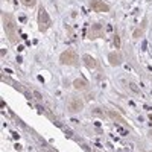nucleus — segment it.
Masks as SVG:
<instances>
[{"instance_id": "1", "label": "nucleus", "mask_w": 152, "mask_h": 152, "mask_svg": "<svg viewBox=\"0 0 152 152\" xmlns=\"http://www.w3.org/2000/svg\"><path fill=\"white\" fill-rule=\"evenodd\" d=\"M2 24H3V29H5V34H6V37H8V40H9L12 44H18L20 37H18V34H17L15 23H14V18H12V15L8 14V12H3V14H2Z\"/></svg>"}, {"instance_id": "2", "label": "nucleus", "mask_w": 152, "mask_h": 152, "mask_svg": "<svg viewBox=\"0 0 152 152\" xmlns=\"http://www.w3.org/2000/svg\"><path fill=\"white\" fill-rule=\"evenodd\" d=\"M37 21H38V29H40V32H46L50 26H52V18H50L49 12L46 11L44 6H40V8H38Z\"/></svg>"}, {"instance_id": "3", "label": "nucleus", "mask_w": 152, "mask_h": 152, "mask_svg": "<svg viewBox=\"0 0 152 152\" xmlns=\"http://www.w3.org/2000/svg\"><path fill=\"white\" fill-rule=\"evenodd\" d=\"M59 62L64 66H79V55L75 52V50L69 49V50H64L61 55H59Z\"/></svg>"}, {"instance_id": "4", "label": "nucleus", "mask_w": 152, "mask_h": 152, "mask_svg": "<svg viewBox=\"0 0 152 152\" xmlns=\"http://www.w3.org/2000/svg\"><path fill=\"white\" fill-rule=\"evenodd\" d=\"M88 40H96V38H102L104 37V28L100 26L99 23H93L90 28H88Z\"/></svg>"}, {"instance_id": "5", "label": "nucleus", "mask_w": 152, "mask_h": 152, "mask_svg": "<svg viewBox=\"0 0 152 152\" xmlns=\"http://www.w3.org/2000/svg\"><path fill=\"white\" fill-rule=\"evenodd\" d=\"M90 8L96 12H108L110 11V6L104 0H90Z\"/></svg>"}, {"instance_id": "6", "label": "nucleus", "mask_w": 152, "mask_h": 152, "mask_svg": "<svg viewBox=\"0 0 152 152\" xmlns=\"http://www.w3.org/2000/svg\"><path fill=\"white\" fill-rule=\"evenodd\" d=\"M67 108H69L70 113H79V111H82V108H84V100L79 99V97H75V99H72L70 102H69Z\"/></svg>"}, {"instance_id": "7", "label": "nucleus", "mask_w": 152, "mask_h": 152, "mask_svg": "<svg viewBox=\"0 0 152 152\" xmlns=\"http://www.w3.org/2000/svg\"><path fill=\"white\" fill-rule=\"evenodd\" d=\"M82 61H84V64L88 67V69H99V64H97V61L91 56V55H82Z\"/></svg>"}, {"instance_id": "8", "label": "nucleus", "mask_w": 152, "mask_h": 152, "mask_svg": "<svg viewBox=\"0 0 152 152\" xmlns=\"http://www.w3.org/2000/svg\"><path fill=\"white\" fill-rule=\"evenodd\" d=\"M73 87L76 88V90H88V81L84 79V78H76L73 81Z\"/></svg>"}, {"instance_id": "9", "label": "nucleus", "mask_w": 152, "mask_h": 152, "mask_svg": "<svg viewBox=\"0 0 152 152\" xmlns=\"http://www.w3.org/2000/svg\"><path fill=\"white\" fill-rule=\"evenodd\" d=\"M108 61L111 66H119L122 62V55L119 52H110L108 53Z\"/></svg>"}, {"instance_id": "10", "label": "nucleus", "mask_w": 152, "mask_h": 152, "mask_svg": "<svg viewBox=\"0 0 152 152\" xmlns=\"http://www.w3.org/2000/svg\"><path fill=\"white\" fill-rule=\"evenodd\" d=\"M108 116L111 117V119H114V120H116V122H119V123H122V125H126V122L119 116V114H116V113H114V111H108Z\"/></svg>"}, {"instance_id": "11", "label": "nucleus", "mask_w": 152, "mask_h": 152, "mask_svg": "<svg viewBox=\"0 0 152 152\" xmlns=\"http://www.w3.org/2000/svg\"><path fill=\"white\" fill-rule=\"evenodd\" d=\"M21 3H23L24 6H28V8H31V6H34V5L37 3V0H21Z\"/></svg>"}, {"instance_id": "12", "label": "nucleus", "mask_w": 152, "mask_h": 152, "mask_svg": "<svg viewBox=\"0 0 152 152\" xmlns=\"http://www.w3.org/2000/svg\"><path fill=\"white\" fill-rule=\"evenodd\" d=\"M114 46H116V49H120V37H119V34L114 35Z\"/></svg>"}, {"instance_id": "13", "label": "nucleus", "mask_w": 152, "mask_h": 152, "mask_svg": "<svg viewBox=\"0 0 152 152\" xmlns=\"http://www.w3.org/2000/svg\"><path fill=\"white\" fill-rule=\"evenodd\" d=\"M129 88H131V90H132L135 94H140V90H138V87H137L134 82H129Z\"/></svg>"}, {"instance_id": "14", "label": "nucleus", "mask_w": 152, "mask_h": 152, "mask_svg": "<svg viewBox=\"0 0 152 152\" xmlns=\"http://www.w3.org/2000/svg\"><path fill=\"white\" fill-rule=\"evenodd\" d=\"M93 114H96V116H99V117H102L104 114H102V111H100L99 108H96V110H93Z\"/></svg>"}, {"instance_id": "15", "label": "nucleus", "mask_w": 152, "mask_h": 152, "mask_svg": "<svg viewBox=\"0 0 152 152\" xmlns=\"http://www.w3.org/2000/svg\"><path fill=\"white\" fill-rule=\"evenodd\" d=\"M34 96H35V97H37L38 100H41V99H43V97H41V94L38 93V91H34Z\"/></svg>"}, {"instance_id": "16", "label": "nucleus", "mask_w": 152, "mask_h": 152, "mask_svg": "<svg viewBox=\"0 0 152 152\" xmlns=\"http://www.w3.org/2000/svg\"><path fill=\"white\" fill-rule=\"evenodd\" d=\"M149 119H151V122H152V113L149 114Z\"/></svg>"}]
</instances>
